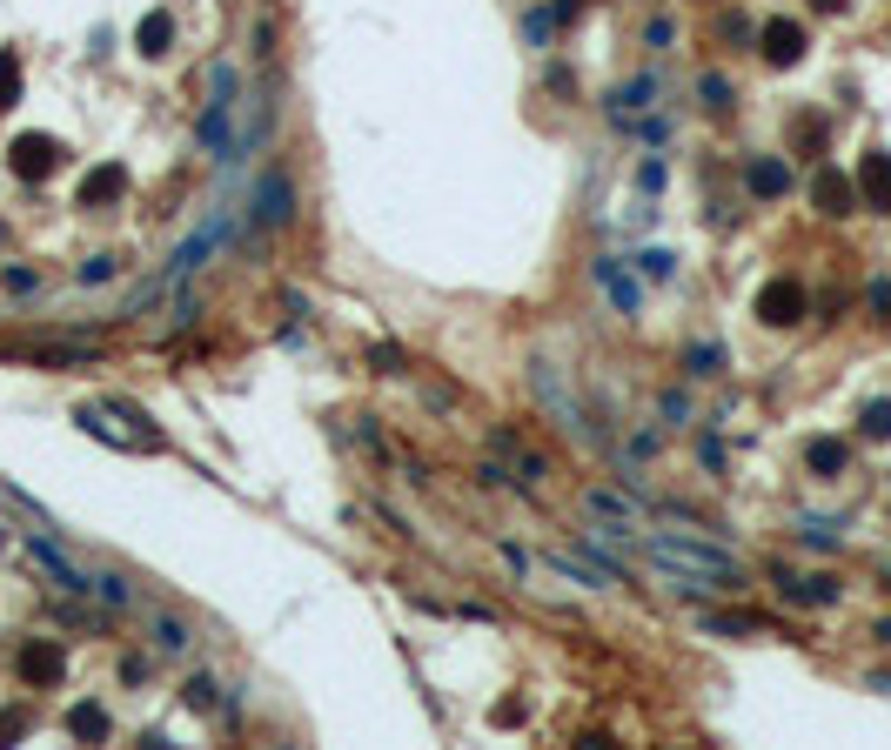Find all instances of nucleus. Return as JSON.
Returning <instances> with one entry per match:
<instances>
[{"label": "nucleus", "instance_id": "nucleus-1", "mask_svg": "<svg viewBox=\"0 0 891 750\" xmlns=\"http://www.w3.org/2000/svg\"><path fill=\"white\" fill-rule=\"evenodd\" d=\"M650 556H657V570H670V583L677 590H744V563H737L724 543H711V536H684V530H657L644 543Z\"/></svg>", "mask_w": 891, "mask_h": 750}, {"label": "nucleus", "instance_id": "nucleus-2", "mask_svg": "<svg viewBox=\"0 0 891 750\" xmlns=\"http://www.w3.org/2000/svg\"><path fill=\"white\" fill-rule=\"evenodd\" d=\"M74 422H81L88 436L114 442V449H134V456H141V449H155V442H161L155 429H134V422H141V416H134L128 402H81V416H74Z\"/></svg>", "mask_w": 891, "mask_h": 750}, {"label": "nucleus", "instance_id": "nucleus-3", "mask_svg": "<svg viewBox=\"0 0 891 750\" xmlns=\"http://www.w3.org/2000/svg\"><path fill=\"white\" fill-rule=\"evenodd\" d=\"M61 141H54V134H14V148H7V168H14V175L21 181H47L54 175V168H61Z\"/></svg>", "mask_w": 891, "mask_h": 750}, {"label": "nucleus", "instance_id": "nucleus-4", "mask_svg": "<svg viewBox=\"0 0 891 750\" xmlns=\"http://www.w3.org/2000/svg\"><path fill=\"white\" fill-rule=\"evenodd\" d=\"M804 315V288L791 282V275H778V282L758 288V322H771V329H791Z\"/></svg>", "mask_w": 891, "mask_h": 750}, {"label": "nucleus", "instance_id": "nucleus-5", "mask_svg": "<svg viewBox=\"0 0 891 750\" xmlns=\"http://www.w3.org/2000/svg\"><path fill=\"white\" fill-rule=\"evenodd\" d=\"M255 221H268V228H282V221H295V188L282 168H268L262 181H255Z\"/></svg>", "mask_w": 891, "mask_h": 750}, {"label": "nucleus", "instance_id": "nucleus-6", "mask_svg": "<svg viewBox=\"0 0 891 750\" xmlns=\"http://www.w3.org/2000/svg\"><path fill=\"white\" fill-rule=\"evenodd\" d=\"M758 47H764V61H771V67H798L811 41H804L798 21H764V27H758Z\"/></svg>", "mask_w": 891, "mask_h": 750}, {"label": "nucleus", "instance_id": "nucleus-7", "mask_svg": "<svg viewBox=\"0 0 891 750\" xmlns=\"http://www.w3.org/2000/svg\"><path fill=\"white\" fill-rule=\"evenodd\" d=\"M61 670H67V657H61V643H21V684H34V690H47V684H61Z\"/></svg>", "mask_w": 891, "mask_h": 750}, {"label": "nucleus", "instance_id": "nucleus-8", "mask_svg": "<svg viewBox=\"0 0 891 750\" xmlns=\"http://www.w3.org/2000/svg\"><path fill=\"white\" fill-rule=\"evenodd\" d=\"M858 201L878 208V215H891V155H878V148L858 161Z\"/></svg>", "mask_w": 891, "mask_h": 750}, {"label": "nucleus", "instance_id": "nucleus-9", "mask_svg": "<svg viewBox=\"0 0 891 750\" xmlns=\"http://www.w3.org/2000/svg\"><path fill=\"white\" fill-rule=\"evenodd\" d=\"M811 201H818L825 215H851V201H858V181H845L838 168H818V181H811Z\"/></svg>", "mask_w": 891, "mask_h": 750}, {"label": "nucleus", "instance_id": "nucleus-10", "mask_svg": "<svg viewBox=\"0 0 891 750\" xmlns=\"http://www.w3.org/2000/svg\"><path fill=\"white\" fill-rule=\"evenodd\" d=\"M744 188H751L758 201H778L784 188H791V168H784V161H771V155H758L751 168H744Z\"/></svg>", "mask_w": 891, "mask_h": 750}, {"label": "nucleus", "instance_id": "nucleus-11", "mask_svg": "<svg viewBox=\"0 0 891 750\" xmlns=\"http://www.w3.org/2000/svg\"><path fill=\"white\" fill-rule=\"evenodd\" d=\"M557 570H563V576H583V583H597V590L624 583V576H617V563H597V556H577V550H557Z\"/></svg>", "mask_w": 891, "mask_h": 750}, {"label": "nucleus", "instance_id": "nucleus-12", "mask_svg": "<svg viewBox=\"0 0 891 750\" xmlns=\"http://www.w3.org/2000/svg\"><path fill=\"white\" fill-rule=\"evenodd\" d=\"M121 188H128V168H114L108 161V168H94V175L81 181V208H101V201H114Z\"/></svg>", "mask_w": 891, "mask_h": 750}, {"label": "nucleus", "instance_id": "nucleus-13", "mask_svg": "<svg viewBox=\"0 0 891 750\" xmlns=\"http://www.w3.org/2000/svg\"><path fill=\"white\" fill-rule=\"evenodd\" d=\"M168 41H175V21H168V14H148V21L134 27V47H141L148 61H155V54H168Z\"/></svg>", "mask_w": 891, "mask_h": 750}, {"label": "nucleus", "instance_id": "nucleus-14", "mask_svg": "<svg viewBox=\"0 0 891 750\" xmlns=\"http://www.w3.org/2000/svg\"><path fill=\"white\" fill-rule=\"evenodd\" d=\"M67 730H74L81 744H101V737H108V710L101 704H74L67 710Z\"/></svg>", "mask_w": 891, "mask_h": 750}, {"label": "nucleus", "instance_id": "nucleus-15", "mask_svg": "<svg viewBox=\"0 0 891 750\" xmlns=\"http://www.w3.org/2000/svg\"><path fill=\"white\" fill-rule=\"evenodd\" d=\"M583 509H590V516H610V523H637V503L610 496V489H583Z\"/></svg>", "mask_w": 891, "mask_h": 750}, {"label": "nucleus", "instance_id": "nucleus-16", "mask_svg": "<svg viewBox=\"0 0 891 750\" xmlns=\"http://www.w3.org/2000/svg\"><path fill=\"white\" fill-rule=\"evenodd\" d=\"M148 637H155L161 650H168V657H181V650L195 643V637H188V623H181V617H148Z\"/></svg>", "mask_w": 891, "mask_h": 750}, {"label": "nucleus", "instance_id": "nucleus-17", "mask_svg": "<svg viewBox=\"0 0 891 750\" xmlns=\"http://www.w3.org/2000/svg\"><path fill=\"white\" fill-rule=\"evenodd\" d=\"M784 596H791V603H831L838 583H825V576H784Z\"/></svg>", "mask_w": 891, "mask_h": 750}, {"label": "nucleus", "instance_id": "nucleus-18", "mask_svg": "<svg viewBox=\"0 0 891 750\" xmlns=\"http://www.w3.org/2000/svg\"><path fill=\"white\" fill-rule=\"evenodd\" d=\"M201 141H208V155L228 161V148H235V141H228V108H215V101H208V114H201Z\"/></svg>", "mask_w": 891, "mask_h": 750}, {"label": "nucleus", "instance_id": "nucleus-19", "mask_svg": "<svg viewBox=\"0 0 891 750\" xmlns=\"http://www.w3.org/2000/svg\"><path fill=\"white\" fill-rule=\"evenodd\" d=\"M804 463L818 469V476H838V469H845V442H811V449H804Z\"/></svg>", "mask_w": 891, "mask_h": 750}, {"label": "nucleus", "instance_id": "nucleus-20", "mask_svg": "<svg viewBox=\"0 0 891 750\" xmlns=\"http://www.w3.org/2000/svg\"><path fill=\"white\" fill-rule=\"evenodd\" d=\"M14 101H21V54L0 47V108H14Z\"/></svg>", "mask_w": 891, "mask_h": 750}, {"label": "nucleus", "instance_id": "nucleus-21", "mask_svg": "<svg viewBox=\"0 0 891 750\" xmlns=\"http://www.w3.org/2000/svg\"><path fill=\"white\" fill-rule=\"evenodd\" d=\"M650 94H657V81H650V74H637L630 88H617V94H610V108H617V114H630V108H644Z\"/></svg>", "mask_w": 891, "mask_h": 750}, {"label": "nucleus", "instance_id": "nucleus-22", "mask_svg": "<svg viewBox=\"0 0 891 750\" xmlns=\"http://www.w3.org/2000/svg\"><path fill=\"white\" fill-rule=\"evenodd\" d=\"M597 275H603V288H610V295H617V302H624V309L637 315V288H630L624 275H617V262H597Z\"/></svg>", "mask_w": 891, "mask_h": 750}, {"label": "nucleus", "instance_id": "nucleus-23", "mask_svg": "<svg viewBox=\"0 0 891 750\" xmlns=\"http://www.w3.org/2000/svg\"><path fill=\"white\" fill-rule=\"evenodd\" d=\"M865 436H871V442L891 436V402H865Z\"/></svg>", "mask_w": 891, "mask_h": 750}, {"label": "nucleus", "instance_id": "nucleus-24", "mask_svg": "<svg viewBox=\"0 0 891 750\" xmlns=\"http://www.w3.org/2000/svg\"><path fill=\"white\" fill-rule=\"evenodd\" d=\"M215 704H222L215 677H195V684H188V710H215Z\"/></svg>", "mask_w": 891, "mask_h": 750}, {"label": "nucleus", "instance_id": "nucleus-25", "mask_svg": "<svg viewBox=\"0 0 891 750\" xmlns=\"http://www.w3.org/2000/svg\"><path fill=\"white\" fill-rule=\"evenodd\" d=\"M684 369H691V375H717V349H711V342H697V349L684 355Z\"/></svg>", "mask_w": 891, "mask_h": 750}, {"label": "nucleus", "instance_id": "nucleus-26", "mask_svg": "<svg viewBox=\"0 0 891 750\" xmlns=\"http://www.w3.org/2000/svg\"><path fill=\"white\" fill-rule=\"evenodd\" d=\"M697 94H704V101H711V108H731V88H724V81H717V74H704V81H697Z\"/></svg>", "mask_w": 891, "mask_h": 750}, {"label": "nucleus", "instance_id": "nucleus-27", "mask_svg": "<svg viewBox=\"0 0 891 750\" xmlns=\"http://www.w3.org/2000/svg\"><path fill=\"white\" fill-rule=\"evenodd\" d=\"M369 362H376V369H382V375H396V369H402V355H396V349H389V342H376V349H369Z\"/></svg>", "mask_w": 891, "mask_h": 750}, {"label": "nucleus", "instance_id": "nucleus-28", "mask_svg": "<svg viewBox=\"0 0 891 750\" xmlns=\"http://www.w3.org/2000/svg\"><path fill=\"white\" fill-rule=\"evenodd\" d=\"M550 27H557V14H530V21H523V34H530V41H550Z\"/></svg>", "mask_w": 891, "mask_h": 750}, {"label": "nucleus", "instance_id": "nucleus-29", "mask_svg": "<svg viewBox=\"0 0 891 750\" xmlns=\"http://www.w3.org/2000/svg\"><path fill=\"white\" fill-rule=\"evenodd\" d=\"M108 275H114V262H108V255H94V262L81 268V282H88V288H94V282H108Z\"/></svg>", "mask_w": 891, "mask_h": 750}, {"label": "nucleus", "instance_id": "nucleus-30", "mask_svg": "<svg viewBox=\"0 0 891 750\" xmlns=\"http://www.w3.org/2000/svg\"><path fill=\"white\" fill-rule=\"evenodd\" d=\"M21 730H27V717H21V710H7V717H0V744H14Z\"/></svg>", "mask_w": 891, "mask_h": 750}, {"label": "nucleus", "instance_id": "nucleus-31", "mask_svg": "<svg viewBox=\"0 0 891 750\" xmlns=\"http://www.w3.org/2000/svg\"><path fill=\"white\" fill-rule=\"evenodd\" d=\"M811 7H825V14H838V7H845V0H811Z\"/></svg>", "mask_w": 891, "mask_h": 750}]
</instances>
